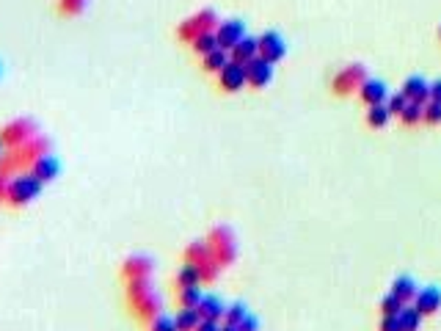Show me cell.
<instances>
[{
    "instance_id": "6da1fadb",
    "label": "cell",
    "mask_w": 441,
    "mask_h": 331,
    "mask_svg": "<svg viewBox=\"0 0 441 331\" xmlns=\"http://www.w3.org/2000/svg\"><path fill=\"white\" fill-rule=\"evenodd\" d=\"M50 150V141L42 138V136H33L28 144L17 147V150H6L0 155V177H14V174H22V171H31V166L36 163L42 155H47Z\"/></svg>"
},
{
    "instance_id": "7a4b0ae2",
    "label": "cell",
    "mask_w": 441,
    "mask_h": 331,
    "mask_svg": "<svg viewBox=\"0 0 441 331\" xmlns=\"http://www.w3.org/2000/svg\"><path fill=\"white\" fill-rule=\"evenodd\" d=\"M127 307H130L133 318L141 321V323H152L160 315V298H157V293L152 290L149 282L127 284Z\"/></svg>"
},
{
    "instance_id": "3957f363",
    "label": "cell",
    "mask_w": 441,
    "mask_h": 331,
    "mask_svg": "<svg viewBox=\"0 0 441 331\" xmlns=\"http://www.w3.org/2000/svg\"><path fill=\"white\" fill-rule=\"evenodd\" d=\"M42 191V182L31 174V171H22V174H14L8 177V188H6V202L11 207H22L28 202H33Z\"/></svg>"
},
{
    "instance_id": "277c9868",
    "label": "cell",
    "mask_w": 441,
    "mask_h": 331,
    "mask_svg": "<svg viewBox=\"0 0 441 331\" xmlns=\"http://www.w3.org/2000/svg\"><path fill=\"white\" fill-rule=\"evenodd\" d=\"M216 28H218V14H216L213 8H202L199 14H193V17H188L185 22H179L177 39L191 45V42H196V39L205 36V33H216Z\"/></svg>"
},
{
    "instance_id": "5b68a950",
    "label": "cell",
    "mask_w": 441,
    "mask_h": 331,
    "mask_svg": "<svg viewBox=\"0 0 441 331\" xmlns=\"http://www.w3.org/2000/svg\"><path fill=\"white\" fill-rule=\"evenodd\" d=\"M205 243H207L210 254H213V259L218 262L220 268H223V265H229V262L234 259L237 246H234V238H232V232H229L226 227H213Z\"/></svg>"
},
{
    "instance_id": "8992f818",
    "label": "cell",
    "mask_w": 441,
    "mask_h": 331,
    "mask_svg": "<svg viewBox=\"0 0 441 331\" xmlns=\"http://www.w3.org/2000/svg\"><path fill=\"white\" fill-rule=\"evenodd\" d=\"M33 136H36V127L31 119H14V122H6L0 127V141L6 150H17V147L28 144Z\"/></svg>"
},
{
    "instance_id": "52a82bcc",
    "label": "cell",
    "mask_w": 441,
    "mask_h": 331,
    "mask_svg": "<svg viewBox=\"0 0 441 331\" xmlns=\"http://www.w3.org/2000/svg\"><path fill=\"white\" fill-rule=\"evenodd\" d=\"M185 262H191V265H196V268H199L202 282H213L220 271V265L213 259V254H210L207 243H191V246L185 248Z\"/></svg>"
},
{
    "instance_id": "ba28073f",
    "label": "cell",
    "mask_w": 441,
    "mask_h": 331,
    "mask_svg": "<svg viewBox=\"0 0 441 331\" xmlns=\"http://www.w3.org/2000/svg\"><path fill=\"white\" fill-rule=\"evenodd\" d=\"M364 83H367V70H364L362 64H348L345 70H339V72L334 75L331 88H334V94H339V97H348V94L359 91Z\"/></svg>"
},
{
    "instance_id": "9c48e42d",
    "label": "cell",
    "mask_w": 441,
    "mask_h": 331,
    "mask_svg": "<svg viewBox=\"0 0 441 331\" xmlns=\"http://www.w3.org/2000/svg\"><path fill=\"white\" fill-rule=\"evenodd\" d=\"M152 276V259L144 254H133L130 259H125L122 265V282L133 284V282H149Z\"/></svg>"
},
{
    "instance_id": "30bf717a",
    "label": "cell",
    "mask_w": 441,
    "mask_h": 331,
    "mask_svg": "<svg viewBox=\"0 0 441 331\" xmlns=\"http://www.w3.org/2000/svg\"><path fill=\"white\" fill-rule=\"evenodd\" d=\"M257 58H262V61H268V64L282 61V58H284V42H282V36L273 33V31L262 33V36L257 39Z\"/></svg>"
},
{
    "instance_id": "8fae6325",
    "label": "cell",
    "mask_w": 441,
    "mask_h": 331,
    "mask_svg": "<svg viewBox=\"0 0 441 331\" xmlns=\"http://www.w3.org/2000/svg\"><path fill=\"white\" fill-rule=\"evenodd\" d=\"M243 36H246V25H243L240 19H223V22H218V28H216L218 47L220 50H226V53H229Z\"/></svg>"
},
{
    "instance_id": "7c38bea8",
    "label": "cell",
    "mask_w": 441,
    "mask_h": 331,
    "mask_svg": "<svg viewBox=\"0 0 441 331\" xmlns=\"http://www.w3.org/2000/svg\"><path fill=\"white\" fill-rule=\"evenodd\" d=\"M273 78V64L262 61V58H254L251 64H246V83L254 86V88H262L268 86Z\"/></svg>"
},
{
    "instance_id": "4fadbf2b",
    "label": "cell",
    "mask_w": 441,
    "mask_h": 331,
    "mask_svg": "<svg viewBox=\"0 0 441 331\" xmlns=\"http://www.w3.org/2000/svg\"><path fill=\"white\" fill-rule=\"evenodd\" d=\"M218 86L223 91H240L243 86H246V67H240V64H226L223 70L218 72Z\"/></svg>"
},
{
    "instance_id": "5bb4252c",
    "label": "cell",
    "mask_w": 441,
    "mask_h": 331,
    "mask_svg": "<svg viewBox=\"0 0 441 331\" xmlns=\"http://www.w3.org/2000/svg\"><path fill=\"white\" fill-rule=\"evenodd\" d=\"M414 307H417V312H419L422 318H428V315L439 312L441 309V290L439 287H425V290H419V293H417V298H414Z\"/></svg>"
},
{
    "instance_id": "9a60e30c",
    "label": "cell",
    "mask_w": 441,
    "mask_h": 331,
    "mask_svg": "<svg viewBox=\"0 0 441 331\" xmlns=\"http://www.w3.org/2000/svg\"><path fill=\"white\" fill-rule=\"evenodd\" d=\"M254 58H257V39H251V36H243V39L229 50V61H232V64L246 67V64H251Z\"/></svg>"
},
{
    "instance_id": "2e32d148",
    "label": "cell",
    "mask_w": 441,
    "mask_h": 331,
    "mask_svg": "<svg viewBox=\"0 0 441 331\" xmlns=\"http://www.w3.org/2000/svg\"><path fill=\"white\" fill-rule=\"evenodd\" d=\"M403 94L408 97V102H417V105L431 102V86L425 83V78H417V75L403 83Z\"/></svg>"
},
{
    "instance_id": "e0dca14e",
    "label": "cell",
    "mask_w": 441,
    "mask_h": 331,
    "mask_svg": "<svg viewBox=\"0 0 441 331\" xmlns=\"http://www.w3.org/2000/svg\"><path fill=\"white\" fill-rule=\"evenodd\" d=\"M359 91H362V99L367 102L369 108L372 105H386V99H389V88H386V83L380 81H367Z\"/></svg>"
},
{
    "instance_id": "ac0fdd59",
    "label": "cell",
    "mask_w": 441,
    "mask_h": 331,
    "mask_svg": "<svg viewBox=\"0 0 441 331\" xmlns=\"http://www.w3.org/2000/svg\"><path fill=\"white\" fill-rule=\"evenodd\" d=\"M196 312H199V318H202V321H213V323H218V321H223V312H226V307L220 304L216 296H205V298L199 301Z\"/></svg>"
},
{
    "instance_id": "d6986e66",
    "label": "cell",
    "mask_w": 441,
    "mask_h": 331,
    "mask_svg": "<svg viewBox=\"0 0 441 331\" xmlns=\"http://www.w3.org/2000/svg\"><path fill=\"white\" fill-rule=\"evenodd\" d=\"M31 174L45 185V182H50V179H56L58 177V161L56 158H50V155H42L36 163L31 166Z\"/></svg>"
},
{
    "instance_id": "ffe728a7",
    "label": "cell",
    "mask_w": 441,
    "mask_h": 331,
    "mask_svg": "<svg viewBox=\"0 0 441 331\" xmlns=\"http://www.w3.org/2000/svg\"><path fill=\"white\" fill-rule=\"evenodd\" d=\"M392 293H394L403 304H408V301H414V298H417V293H419V290H417V284H414V279H411V276H397V279H394V284H392Z\"/></svg>"
},
{
    "instance_id": "44dd1931",
    "label": "cell",
    "mask_w": 441,
    "mask_h": 331,
    "mask_svg": "<svg viewBox=\"0 0 441 331\" xmlns=\"http://www.w3.org/2000/svg\"><path fill=\"white\" fill-rule=\"evenodd\" d=\"M226 64H229V53L220 50V47L213 50V53H207V56L202 58V70H205V72H216V75H218Z\"/></svg>"
},
{
    "instance_id": "7402d4cb",
    "label": "cell",
    "mask_w": 441,
    "mask_h": 331,
    "mask_svg": "<svg viewBox=\"0 0 441 331\" xmlns=\"http://www.w3.org/2000/svg\"><path fill=\"white\" fill-rule=\"evenodd\" d=\"M199 282H202L199 268L191 265V262H185V265L179 268V273H177V284H179V287H196Z\"/></svg>"
},
{
    "instance_id": "603a6c76",
    "label": "cell",
    "mask_w": 441,
    "mask_h": 331,
    "mask_svg": "<svg viewBox=\"0 0 441 331\" xmlns=\"http://www.w3.org/2000/svg\"><path fill=\"white\" fill-rule=\"evenodd\" d=\"M174 323H177V329L179 331H196L199 329V323H202V318H199L196 309H179V315L174 318Z\"/></svg>"
},
{
    "instance_id": "cb8c5ba5",
    "label": "cell",
    "mask_w": 441,
    "mask_h": 331,
    "mask_svg": "<svg viewBox=\"0 0 441 331\" xmlns=\"http://www.w3.org/2000/svg\"><path fill=\"white\" fill-rule=\"evenodd\" d=\"M205 296H202V290H199V284L196 287H179V307L182 309H196L199 307V301H202Z\"/></svg>"
},
{
    "instance_id": "d4e9b609",
    "label": "cell",
    "mask_w": 441,
    "mask_h": 331,
    "mask_svg": "<svg viewBox=\"0 0 441 331\" xmlns=\"http://www.w3.org/2000/svg\"><path fill=\"white\" fill-rule=\"evenodd\" d=\"M397 318H400L403 331H419V326H422V315L417 312V307H403V312Z\"/></svg>"
},
{
    "instance_id": "484cf974",
    "label": "cell",
    "mask_w": 441,
    "mask_h": 331,
    "mask_svg": "<svg viewBox=\"0 0 441 331\" xmlns=\"http://www.w3.org/2000/svg\"><path fill=\"white\" fill-rule=\"evenodd\" d=\"M191 47H193V53L196 56H207V53H213V50H218V39H216V33H205V36H199L196 42H191Z\"/></svg>"
},
{
    "instance_id": "4316f807",
    "label": "cell",
    "mask_w": 441,
    "mask_h": 331,
    "mask_svg": "<svg viewBox=\"0 0 441 331\" xmlns=\"http://www.w3.org/2000/svg\"><path fill=\"white\" fill-rule=\"evenodd\" d=\"M400 119H403V124H419V122H425V105L408 102L406 111L400 113Z\"/></svg>"
},
{
    "instance_id": "83f0119b",
    "label": "cell",
    "mask_w": 441,
    "mask_h": 331,
    "mask_svg": "<svg viewBox=\"0 0 441 331\" xmlns=\"http://www.w3.org/2000/svg\"><path fill=\"white\" fill-rule=\"evenodd\" d=\"M246 318H248L246 307H243V304H232V307H226V312H223V326H240Z\"/></svg>"
},
{
    "instance_id": "f1b7e54d",
    "label": "cell",
    "mask_w": 441,
    "mask_h": 331,
    "mask_svg": "<svg viewBox=\"0 0 441 331\" xmlns=\"http://www.w3.org/2000/svg\"><path fill=\"white\" fill-rule=\"evenodd\" d=\"M389 116H392V113H389L386 105H372V108L367 111V124L378 130V127H383V124L389 122Z\"/></svg>"
},
{
    "instance_id": "f546056e",
    "label": "cell",
    "mask_w": 441,
    "mask_h": 331,
    "mask_svg": "<svg viewBox=\"0 0 441 331\" xmlns=\"http://www.w3.org/2000/svg\"><path fill=\"white\" fill-rule=\"evenodd\" d=\"M403 307H406V304H403L394 293H389V296L380 301V312H383V315H400V312H403Z\"/></svg>"
},
{
    "instance_id": "4dcf8cb0",
    "label": "cell",
    "mask_w": 441,
    "mask_h": 331,
    "mask_svg": "<svg viewBox=\"0 0 441 331\" xmlns=\"http://www.w3.org/2000/svg\"><path fill=\"white\" fill-rule=\"evenodd\" d=\"M86 0H58V14L61 17H77L83 11Z\"/></svg>"
},
{
    "instance_id": "1f68e13d",
    "label": "cell",
    "mask_w": 441,
    "mask_h": 331,
    "mask_svg": "<svg viewBox=\"0 0 441 331\" xmlns=\"http://www.w3.org/2000/svg\"><path fill=\"white\" fill-rule=\"evenodd\" d=\"M406 105H408V97L400 91V94H392L389 99H386V108H389V113L392 116H400L403 111H406Z\"/></svg>"
},
{
    "instance_id": "d6a6232c",
    "label": "cell",
    "mask_w": 441,
    "mask_h": 331,
    "mask_svg": "<svg viewBox=\"0 0 441 331\" xmlns=\"http://www.w3.org/2000/svg\"><path fill=\"white\" fill-rule=\"evenodd\" d=\"M149 331H179V329H177L174 318H163V315H157V318L149 323Z\"/></svg>"
},
{
    "instance_id": "836d02e7",
    "label": "cell",
    "mask_w": 441,
    "mask_h": 331,
    "mask_svg": "<svg viewBox=\"0 0 441 331\" xmlns=\"http://www.w3.org/2000/svg\"><path fill=\"white\" fill-rule=\"evenodd\" d=\"M425 122H428V124H441V105L439 102H428V105H425Z\"/></svg>"
},
{
    "instance_id": "e575fe53",
    "label": "cell",
    "mask_w": 441,
    "mask_h": 331,
    "mask_svg": "<svg viewBox=\"0 0 441 331\" xmlns=\"http://www.w3.org/2000/svg\"><path fill=\"white\" fill-rule=\"evenodd\" d=\"M378 331H403L400 326V318L397 315H383V321H380V329Z\"/></svg>"
},
{
    "instance_id": "d590c367",
    "label": "cell",
    "mask_w": 441,
    "mask_h": 331,
    "mask_svg": "<svg viewBox=\"0 0 441 331\" xmlns=\"http://www.w3.org/2000/svg\"><path fill=\"white\" fill-rule=\"evenodd\" d=\"M431 102H439L441 105V81H436L431 86Z\"/></svg>"
},
{
    "instance_id": "8d00e7d4",
    "label": "cell",
    "mask_w": 441,
    "mask_h": 331,
    "mask_svg": "<svg viewBox=\"0 0 441 331\" xmlns=\"http://www.w3.org/2000/svg\"><path fill=\"white\" fill-rule=\"evenodd\" d=\"M237 329H240V331H257V321H254V318L248 315V318H246V321H243V323H240Z\"/></svg>"
},
{
    "instance_id": "74e56055",
    "label": "cell",
    "mask_w": 441,
    "mask_h": 331,
    "mask_svg": "<svg viewBox=\"0 0 441 331\" xmlns=\"http://www.w3.org/2000/svg\"><path fill=\"white\" fill-rule=\"evenodd\" d=\"M196 331H220V326H218V323H213V321H202Z\"/></svg>"
},
{
    "instance_id": "f35d334b",
    "label": "cell",
    "mask_w": 441,
    "mask_h": 331,
    "mask_svg": "<svg viewBox=\"0 0 441 331\" xmlns=\"http://www.w3.org/2000/svg\"><path fill=\"white\" fill-rule=\"evenodd\" d=\"M6 188H8V179L0 177V202H6Z\"/></svg>"
},
{
    "instance_id": "ab89813d",
    "label": "cell",
    "mask_w": 441,
    "mask_h": 331,
    "mask_svg": "<svg viewBox=\"0 0 441 331\" xmlns=\"http://www.w3.org/2000/svg\"><path fill=\"white\" fill-rule=\"evenodd\" d=\"M220 331H240L237 326H220Z\"/></svg>"
},
{
    "instance_id": "60d3db41",
    "label": "cell",
    "mask_w": 441,
    "mask_h": 331,
    "mask_svg": "<svg viewBox=\"0 0 441 331\" xmlns=\"http://www.w3.org/2000/svg\"><path fill=\"white\" fill-rule=\"evenodd\" d=\"M3 150H6V147H3V141H0V155H3Z\"/></svg>"
},
{
    "instance_id": "b9f144b4",
    "label": "cell",
    "mask_w": 441,
    "mask_h": 331,
    "mask_svg": "<svg viewBox=\"0 0 441 331\" xmlns=\"http://www.w3.org/2000/svg\"><path fill=\"white\" fill-rule=\"evenodd\" d=\"M439 36H441V28H439Z\"/></svg>"
}]
</instances>
